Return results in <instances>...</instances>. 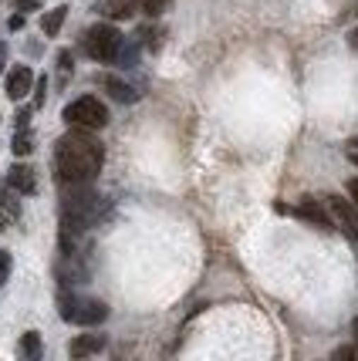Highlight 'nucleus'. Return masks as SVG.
Listing matches in <instances>:
<instances>
[{
	"label": "nucleus",
	"instance_id": "nucleus-1",
	"mask_svg": "<svg viewBox=\"0 0 358 361\" xmlns=\"http://www.w3.org/2000/svg\"><path fill=\"white\" fill-rule=\"evenodd\" d=\"M102 166H105V149L92 135V128L71 126V132L61 135L54 145V169H58V179L64 186L68 183H92L102 173Z\"/></svg>",
	"mask_w": 358,
	"mask_h": 361
},
{
	"label": "nucleus",
	"instance_id": "nucleus-2",
	"mask_svg": "<svg viewBox=\"0 0 358 361\" xmlns=\"http://www.w3.org/2000/svg\"><path fill=\"white\" fill-rule=\"evenodd\" d=\"M61 317L68 324H81V328H95V324H102L105 317H109V307H105V300H95V298H78V294H68L61 290Z\"/></svg>",
	"mask_w": 358,
	"mask_h": 361
},
{
	"label": "nucleus",
	"instance_id": "nucleus-3",
	"mask_svg": "<svg viewBox=\"0 0 358 361\" xmlns=\"http://www.w3.org/2000/svg\"><path fill=\"white\" fill-rule=\"evenodd\" d=\"M64 122L78 128H105L109 126V109L95 98V94H85V98H75L71 105H64Z\"/></svg>",
	"mask_w": 358,
	"mask_h": 361
},
{
	"label": "nucleus",
	"instance_id": "nucleus-4",
	"mask_svg": "<svg viewBox=\"0 0 358 361\" xmlns=\"http://www.w3.org/2000/svg\"><path fill=\"white\" fill-rule=\"evenodd\" d=\"M119 47H122V34L119 27H112V24H95L92 31L85 34V51H88V58L95 61L109 64L119 58Z\"/></svg>",
	"mask_w": 358,
	"mask_h": 361
},
{
	"label": "nucleus",
	"instance_id": "nucleus-5",
	"mask_svg": "<svg viewBox=\"0 0 358 361\" xmlns=\"http://www.w3.org/2000/svg\"><path fill=\"white\" fill-rule=\"evenodd\" d=\"M328 206L335 213V220L342 223V230L348 233V240L358 247V209L352 206V200H342V196H328Z\"/></svg>",
	"mask_w": 358,
	"mask_h": 361
},
{
	"label": "nucleus",
	"instance_id": "nucleus-6",
	"mask_svg": "<svg viewBox=\"0 0 358 361\" xmlns=\"http://www.w3.org/2000/svg\"><path fill=\"white\" fill-rule=\"evenodd\" d=\"M274 209H278V213H287V216H301V220H308V223H318L321 230H335V226H331V220L325 216V209L314 203V200H301V206H284V203H278Z\"/></svg>",
	"mask_w": 358,
	"mask_h": 361
},
{
	"label": "nucleus",
	"instance_id": "nucleus-7",
	"mask_svg": "<svg viewBox=\"0 0 358 361\" xmlns=\"http://www.w3.org/2000/svg\"><path fill=\"white\" fill-rule=\"evenodd\" d=\"M34 88V71L28 68V64H17L14 71L7 75V98H14V102H20V98H28Z\"/></svg>",
	"mask_w": 358,
	"mask_h": 361
},
{
	"label": "nucleus",
	"instance_id": "nucleus-8",
	"mask_svg": "<svg viewBox=\"0 0 358 361\" xmlns=\"http://www.w3.org/2000/svg\"><path fill=\"white\" fill-rule=\"evenodd\" d=\"M7 189H14L17 196H31V192H37V176H34L31 166L17 162L14 169L7 173Z\"/></svg>",
	"mask_w": 358,
	"mask_h": 361
},
{
	"label": "nucleus",
	"instance_id": "nucleus-9",
	"mask_svg": "<svg viewBox=\"0 0 358 361\" xmlns=\"http://www.w3.org/2000/svg\"><path fill=\"white\" fill-rule=\"evenodd\" d=\"M102 348H105V334H78L68 345V355L71 358H88V355H98Z\"/></svg>",
	"mask_w": 358,
	"mask_h": 361
},
{
	"label": "nucleus",
	"instance_id": "nucleus-10",
	"mask_svg": "<svg viewBox=\"0 0 358 361\" xmlns=\"http://www.w3.org/2000/svg\"><path fill=\"white\" fill-rule=\"evenodd\" d=\"M102 85H105V92H109L115 102H136V98H139V92H136L132 85H125V81L112 78V75H105V78H102Z\"/></svg>",
	"mask_w": 358,
	"mask_h": 361
},
{
	"label": "nucleus",
	"instance_id": "nucleus-11",
	"mask_svg": "<svg viewBox=\"0 0 358 361\" xmlns=\"http://www.w3.org/2000/svg\"><path fill=\"white\" fill-rule=\"evenodd\" d=\"M95 11L109 17H129L132 14V0H95Z\"/></svg>",
	"mask_w": 358,
	"mask_h": 361
},
{
	"label": "nucleus",
	"instance_id": "nucleus-12",
	"mask_svg": "<svg viewBox=\"0 0 358 361\" xmlns=\"http://www.w3.org/2000/svg\"><path fill=\"white\" fill-rule=\"evenodd\" d=\"M64 17H68V7H54V11H47V14L41 17V31H44L47 37H54V34L61 31Z\"/></svg>",
	"mask_w": 358,
	"mask_h": 361
},
{
	"label": "nucleus",
	"instance_id": "nucleus-13",
	"mask_svg": "<svg viewBox=\"0 0 358 361\" xmlns=\"http://www.w3.org/2000/svg\"><path fill=\"white\" fill-rule=\"evenodd\" d=\"M20 355L31 361L41 358V334H37V331H28V334L20 338Z\"/></svg>",
	"mask_w": 358,
	"mask_h": 361
},
{
	"label": "nucleus",
	"instance_id": "nucleus-14",
	"mask_svg": "<svg viewBox=\"0 0 358 361\" xmlns=\"http://www.w3.org/2000/svg\"><path fill=\"white\" fill-rule=\"evenodd\" d=\"M14 156H31L34 152V135H31V128H17L14 132Z\"/></svg>",
	"mask_w": 358,
	"mask_h": 361
},
{
	"label": "nucleus",
	"instance_id": "nucleus-15",
	"mask_svg": "<svg viewBox=\"0 0 358 361\" xmlns=\"http://www.w3.org/2000/svg\"><path fill=\"white\" fill-rule=\"evenodd\" d=\"M0 209H4L7 216H14V223L20 220V203L14 200V192H7L4 186H0Z\"/></svg>",
	"mask_w": 358,
	"mask_h": 361
},
{
	"label": "nucleus",
	"instance_id": "nucleus-16",
	"mask_svg": "<svg viewBox=\"0 0 358 361\" xmlns=\"http://www.w3.org/2000/svg\"><path fill=\"white\" fill-rule=\"evenodd\" d=\"M11 270H14V257L11 250H0V287L11 281Z\"/></svg>",
	"mask_w": 358,
	"mask_h": 361
},
{
	"label": "nucleus",
	"instance_id": "nucleus-17",
	"mask_svg": "<svg viewBox=\"0 0 358 361\" xmlns=\"http://www.w3.org/2000/svg\"><path fill=\"white\" fill-rule=\"evenodd\" d=\"M166 7H169V0H142V11L149 17H159Z\"/></svg>",
	"mask_w": 358,
	"mask_h": 361
},
{
	"label": "nucleus",
	"instance_id": "nucleus-18",
	"mask_svg": "<svg viewBox=\"0 0 358 361\" xmlns=\"http://www.w3.org/2000/svg\"><path fill=\"white\" fill-rule=\"evenodd\" d=\"M44 92H47V78H37L34 81V109L44 105Z\"/></svg>",
	"mask_w": 358,
	"mask_h": 361
},
{
	"label": "nucleus",
	"instance_id": "nucleus-19",
	"mask_svg": "<svg viewBox=\"0 0 358 361\" xmlns=\"http://www.w3.org/2000/svg\"><path fill=\"white\" fill-rule=\"evenodd\" d=\"M355 355H358V348H335V355H331V358L345 361V358H355Z\"/></svg>",
	"mask_w": 358,
	"mask_h": 361
},
{
	"label": "nucleus",
	"instance_id": "nucleus-20",
	"mask_svg": "<svg viewBox=\"0 0 358 361\" xmlns=\"http://www.w3.org/2000/svg\"><path fill=\"white\" fill-rule=\"evenodd\" d=\"M58 68H61V75L71 71V51H61V54H58Z\"/></svg>",
	"mask_w": 358,
	"mask_h": 361
},
{
	"label": "nucleus",
	"instance_id": "nucleus-21",
	"mask_svg": "<svg viewBox=\"0 0 358 361\" xmlns=\"http://www.w3.org/2000/svg\"><path fill=\"white\" fill-rule=\"evenodd\" d=\"M24 24H28V20H24V14H14L11 20H7V27H11V31H20Z\"/></svg>",
	"mask_w": 358,
	"mask_h": 361
},
{
	"label": "nucleus",
	"instance_id": "nucleus-22",
	"mask_svg": "<svg viewBox=\"0 0 358 361\" xmlns=\"http://www.w3.org/2000/svg\"><path fill=\"white\" fill-rule=\"evenodd\" d=\"M348 196H352V206L358 209V179H348Z\"/></svg>",
	"mask_w": 358,
	"mask_h": 361
},
{
	"label": "nucleus",
	"instance_id": "nucleus-23",
	"mask_svg": "<svg viewBox=\"0 0 358 361\" xmlns=\"http://www.w3.org/2000/svg\"><path fill=\"white\" fill-rule=\"evenodd\" d=\"M28 118H31V111H28V109L17 111V128H28Z\"/></svg>",
	"mask_w": 358,
	"mask_h": 361
},
{
	"label": "nucleus",
	"instance_id": "nucleus-24",
	"mask_svg": "<svg viewBox=\"0 0 358 361\" xmlns=\"http://www.w3.org/2000/svg\"><path fill=\"white\" fill-rule=\"evenodd\" d=\"M14 7H20V11H37V0H14Z\"/></svg>",
	"mask_w": 358,
	"mask_h": 361
},
{
	"label": "nucleus",
	"instance_id": "nucleus-25",
	"mask_svg": "<svg viewBox=\"0 0 358 361\" xmlns=\"http://www.w3.org/2000/svg\"><path fill=\"white\" fill-rule=\"evenodd\" d=\"M11 223H14V216H7V213H4V209H0V230H7V226H11Z\"/></svg>",
	"mask_w": 358,
	"mask_h": 361
},
{
	"label": "nucleus",
	"instance_id": "nucleus-26",
	"mask_svg": "<svg viewBox=\"0 0 358 361\" xmlns=\"http://www.w3.org/2000/svg\"><path fill=\"white\" fill-rule=\"evenodd\" d=\"M4 64H7V44L0 41V75H4Z\"/></svg>",
	"mask_w": 358,
	"mask_h": 361
},
{
	"label": "nucleus",
	"instance_id": "nucleus-27",
	"mask_svg": "<svg viewBox=\"0 0 358 361\" xmlns=\"http://www.w3.org/2000/svg\"><path fill=\"white\" fill-rule=\"evenodd\" d=\"M348 44H352V47H355V51H358V27H355V31H352V34H348Z\"/></svg>",
	"mask_w": 358,
	"mask_h": 361
},
{
	"label": "nucleus",
	"instance_id": "nucleus-28",
	"mask_svg": "<svg viewBox=\"0 0 358 361\" xmlns=\"http://www.w3.org/2000/svg\"><path fill=\"white\" fill-rule=\"evenodd\" d=\"M348 159H352V166H358V149H348Z\"/></svg>",
	"mask_w": 358,
	"mask_h": 361
},
{
	"label": "nucleus",
	"instance_id": "nucleus-29",
	"mask_svg": "<svg viewBox=\"0 0 358 361\" xmlns=\"http://www.w3.org/2000/svg\"><path fill=\"white\" fill-rule=\"evenodd\" d=\"M348 149H358V135L355 139H348Z\"/></svg>",
	"mask_w": 358,
	"mask_h": 361
},
{
	"label": "nucleus",
	"instance_id": "nucleus-30",
	"mask_svg": "<svg viewBox=\"0 0 358 361\" xmlns=\"http://www.w3.org/2000/svg\"><path fill=\"white\" fill-rule=\"evenodd\" d=\"M352 331H355V345H358V317H355V324H352Z\"/></svg>",
	"mask_w": 358,
	"mask_h": 361
}]
</instances>
